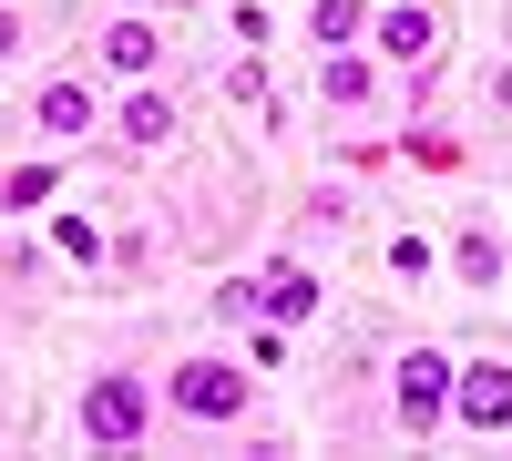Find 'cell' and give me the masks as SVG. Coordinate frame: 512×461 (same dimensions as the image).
<instances>
[{
    "instance_id": "cell-18",
    "label": "cell",
    "mask_w": 512,
    "mask_h": 461,
    "mask_svg": "<svg viewBox=\"0 0 512 461\" xmlns=\"http://www.w3.org/2000/svg\"><path fill=\"white\" fill-rule=\"evenodd\" d=\"M21 41H31V31H21V11H11V0H0V62H11Z\"/></svg>"
},
{
    "instance_id": "cell-7",
    "label": "cell",
    "mask_w": 512,
    "mask_h": 461,
    "mask_svg": "<svg viewBox=\"0 0 512 461\" xmlns=\"http://www.w3.org/2000/svg\"><path fill=\"white\" fill-rule=\"evenodd\" d=\"M103 123H113V144H123V154H154V144H175V123H185V103L164 93V82H134V93H123V103H113Z\"/></svg>"
},
{
    "instance_id": "cell-10",
    "label": "cell",
    "mask_w": 512,
    "mask_h": 461,
    "mask_svg": "<svg viewBox=\"0 0 512 461\" xmlns=\"http://www.w3.org/2000/svg\"><path fill=\"white\" fill-rule=\"evenodd\" d=\"M318 93H328L338 113H369V103H379V62L359 52V41H349V52H318Z\"/></svg>"
},
{
    "instance_id": "cell-5",
    "label": "cell",
    "mask_w": 512,
    "mask_h": 461,
    "mask_svg": "<svg viewBox=\"0 0 512 461\" xmlns=\"http://www.w3.org/2000/svg\"><path fill=\"white\" fill-rule=\"evenodd\" d=\"M31 134H41V144H82V134H103V93H93L82 72L41 82V93H31Z\"/></svg>"
},
{
    "instance_id": "cell-3",
    "label": "cell",
    "mask_w": 512,
    "mask_h": 461,
    "mask_svg": "<svg viewBox=\"0 0 512 461\" xmlns=\"http://www.w3.org/2000/svg\"><path fill=\"white\" fill-rule=\"evenodd\" d=\"M144 431H154L144 380H134V369H93V380H82V441H93V451H134Z\"/></svg>"
},
{
    "instance_id": "cell-6",
    "label": "cell",
    "mask_w": 512,
    "mask_h": 461,
    "mask_svg": "<svg viewBox=\"0 0 512 461\" xmlns=\"http://www.w3.org/2000/svg\"><path fill=\"white\" fill-rule=\"evenodd\" d=\"M369 41H379V62L441 72V41H451V21H441V11H420V0H400V11H379V21H369Z\"/></svg>"
},
{
    "instance_id": "cell-13",
    "label": "cell",
    "mask_w": 512,
    "mask_h": 461,
    "mask_svg": "<svg viewBox=\"0 0 512 461\" xmlns=\"http://www.w3.org/2000/svg\"><path fill=\"white\" fill-rule=\"evenodd\" d=\"M62 185V164H11V175H0V205H41Z\"/></svg>"
},
{
    "instance_id": "cell-2",
    "label": "cell",
    "mask_w": 512,
    "mask_h": 461,
    "mask_svg": "<svg viewBox=\"0 0 512 461\" xmlns=\"http://www.w3.org/2000/svg\"><path fill=\"white\" fill-rule=\"evenodd\" d=\"M451 380H461V359L451 349H400V369H390V421L410 431V441H431V431H451Z\"/></svg>"
},
{
    "instance_id": "cell-4",
    "label": "cell",
    "mask_w": 512,
    "mask_h": 461,
    "mask_svg": "<svg viewBox=\"0 0 512 461\" xmlns=\"http://www.w3.org/2000/svg\"><path fill=\"white\" fill-rule=\"evenodd\" d=\"M451 421L472 431V441L512 431V359H461V380H451Z\"/></svg>"
},
{
    "instance_id": "cell-15",
    "label": "cell",
    "mask_w": 512,
    "mask_h": 461,
    "mask_svg": "<svg viewBox=\"0 0 512 461\" xmlns=\"http://www.w3.org/2000/svg\"><path fill=\"white\" fill-rule=\"evenodd\" d=\"M236 41H246V52H267V41H277V21H267V0H236Z\"/></svg>"
},
{
    "instance_id": "cell-17",
    "label": "cell",
    "mask_w": 512,
    "mask_h": 461,
    "mask_svg": "<svg viewBox=\"0 0 512 461\" xmlns=\"http://www.w3.org/2000/svg\"><path fill=\"white\" fill-rule=\"evenodd\" d=\"M410 164H441V175H451V164H461V144H451V134H431V123H420V134H410Z\"/></svg>"
},
{
    "instance_id": "cell-8",
    "label": "cell",
    "mask_w": 512,
    "mask_h": 461,
    "mask_svg": "<svg viewBox=\"0 0 512 461\" xmlns=\"http://www.w3.org/2000/svg\"><path fill=\"white\" fill-rule=\"evenodd\" d=\"M256 298H267V318H277V328H308L328 287H318V267H297V257H267V267H256Z\"/></svg>"
},
{
    "instance_id": "cell-1",
    "label": "cell",
    "mask_w": 512,
    "mask_h": 461,
    "mask_svg": "<svg viewBox=\"0 0 512 461\" xmlns=\"http://www.w3.org/2000/svg\"><path fill=\"white\" fill-rule=\"evenodd\" d=\"M164 410H175V421L226 431V421H246V410H256V369H246V359H216V349H195V359L164 369Z\"/></svg>"
},
{
    "instance_id": "cell-9",
    "label": "cell",
    "mask_w": 512,
    "mask_h": 461,
    "mask_svg": "<svg viewBox=\"0 0 512 461\" xmlns=\"http://www.w3.org/2000/svg\"><path fill=\"white\" fill-rule=\"evenodd\" d=\"M93 52H103V72H113V82H154L164 31H154L144 11H123V21H103V41H93Z\"/></svg>"
},
{
    "instance_id": "cell-12",
    "label": "cell",
    "mask_w": 512,
    "mask_h": 461,
    "mask_svg": "<svg viewBox=\"0 0 512 461\" xmlns=\"http://www.w3.org/2000/svg\"><path fill=\"white\" fill-rule=\"evenodd\" d=\"M451 267H461V287H502V236L472 216V226L451 236Z\"/></svg>"
},
{
    "instance_id": "cell-16",
    "label": "cell",
    "mask_w": 512,
    "mask_h": 461,
    "mask_svg": "<svg viewBox=\"0 0 512 461\" xmlns=\"http://www.w3.org/2000/svg\"><path fill=\"white\" fill-rule=\"evenodd\" d=\"M226 93H236V103H277V93H267V62H256V52L226 72Z\"/></svg>"
},
{
    "instance_id": "cell-14",
    "label": "cell",
    "mask_w": 512,
    "mask_h": 461,
    "mask_svg": "<svg viewBox=\"0 0 512 461\" xmlns=\"http://www.w3.org/2000/svg\"><path fill=\"white\" fill-rule=\"evenodd\" d=\"M246 369H287V328H277V318L246 328Z\"/></svg>"
},
{
    "instance_id": "cell-11",
    "label": "cell",
    "mask_w": 512,
    "mask_h": 461,
    "mask_svg": "<svg viewBox=\"0 0 512 461\" xmlns=\"http://www.w3.org/2000/svg\"><path fill=\"white\" fill-rule=\"evenodd\" d=\"M369 0H308V41H318V52H349V41H369Z\"/></svg>"
},
{
    "instance_id": "cell-19",
    "label": "cell",
    "mask_w": 512,
    "mask_h": 461,
    "mask_svg": "<svg viewBox=\"0 0 512 461\" xmlns=\"http://www.w3.org/2000/svg\"><path fill=\"white\" fill-rule=\"evenodd\" d=\"M492 103H502V113H512V62H492Z\"/></svg>"
}]
</instances>
